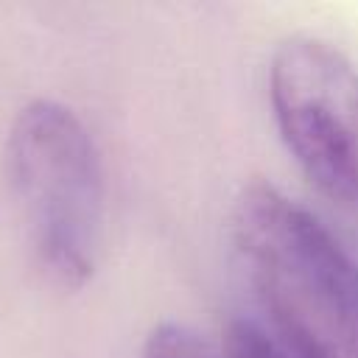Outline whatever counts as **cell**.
Returning <instances> with one entry per match:
<instances>
[{
	"label": "cell",
	"instance_id": "obj_4",
	"mask_svg": "<svg viewBox=\"0 0 358 358\" xmlns=\"http://www.w3.org/2000/svg\"><path fill=\"white\" fill-rule=\"evenodd\" d=\"M218 355L221 358H299L268 327L243 316L229 319V324L224 327Z\"/></svg>",
	"mask_w": 358,
	"mask_h": 358
},
{
	"label": "cell",
	"instance_id": "obj_2",
	"mask_svg": "<svg viewBox=\"0 0 358 358\" xmlns=\"http://www.w3.org/2000/svg\"><path fill=\"white\" fill-rule=\"evenodd\" d=\"M6 171L39 266L62 285H84L98 263L103 173L92 134L59 101H31L6 140Z\"/></svg>",
	"mask_w": 358,
	"mask_h": 358
},
{
	"label": "cell",
	"instance_id": "obj_1",
	"mask_svg": "<svg viewBox=\"0 0 358 358\" xmlns=\"http://www.w3.org/2000/svg\"><path fill=\"white\" fill-rule=\"evenodd\" d=\"M229 235L271 333L299 358H358V263L271 182L241 187Z\"/></svg>",
	"mask_w": 358,
	"mask_h": 358
},
{
	"label": "cell",
	"instance_id": "obj_3",
	"mask_svg": "<svg viewBox=\"0 0 358 358\" xmlns=\"http://www.w3.org/2000/svg\"><path fill=\"white\" fill-rule=\"evenodd\" d=\"M271 115L288 154L333 204L358 210V70L330 42L294 34L268 62Z\"/></svg>",
	"mask_w": 358,
	"mask_h": 358
},
{
	"label": "cell",
	"instance_id": "obj_5",
	"mask_svg": "<svg viewBox=\"0 0 358 358\" xmlns=\"http://www.w3.org/2000/svg\"><path fill=\"white\" fill-rule=\"evenodd\" d=\"M143 358H221L213 344L182 322H159L143 341Z\"/></svg>",
	"mask_w": 358,
	"mask_h": 358
}]
</instances>
